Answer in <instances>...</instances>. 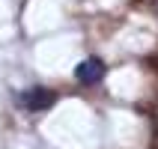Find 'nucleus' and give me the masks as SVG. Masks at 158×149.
<instances>
[{"label": "nucleus", "instance_id": "nucleus-1", "mask_svg": "<svg viewBox=\"0 0 158 149\" xmlns=\"http://www.w3.org/2000/svg\"><path fill=\"white\" fill-rule=\"evenodd\" d=\"M107 66L98 57H87V60L78 63V69H75V78H78V84H84V87H93V84H98V81L105 78Z\"/></svg>", "mask_w": 158, "mask_h": 149}, {"label": "nucleus", "instance_id": "nucleus-2", "mask_svg": "<svg viewBox=\"0 0 158 149\" xmlns=\"http://www.w3.org/2000/svg\"><path fill=\"white\" fill-rule=\"evenodd\" d=\"M21 105L27 107V110H33V114H39V110H48V107L54 105V93L45 87H30L21 93V98H18Z\"/></svg>", "mask_w": 158, "mask_h": 149}]
</instances>
